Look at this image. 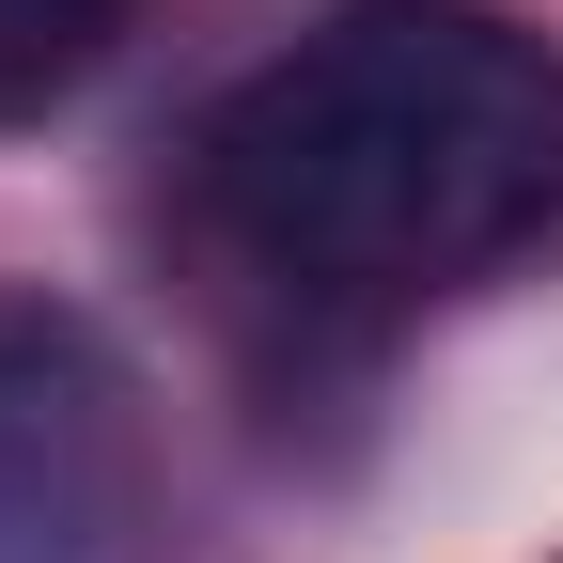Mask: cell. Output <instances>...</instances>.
Here are the masks:
<instances>
[{"mask_svg": "<svg viewBox=\"0 0 563 563\" xmlns=\"http://www.w3.org/2000/svg\"><path fill=\"white\" fill-rule=\"evenodd\" d=\"M0 563H173L157 407L47 282H0Z\"/></svg>", "mask_w": 563, "mask_h": 563, "instance_id": "cell-2", "label": "cell"}, {"mask_svg": "<svg viewBox=\"0 0 563 563\" xmlns=\"http://www.w3.org/2000/svg\"><path fill=\"white\" fill-rule=\"evenodd\" d=\"M188 188L298 313H439L563 235V47L501 0H329L203 110Z\"/></svg>", "mask_w": 563, "mask_h": 563, "instance_id": "cell-1", "label": "cell"}, {"mask_svg": "<svg viewBox=\"0 0 563 563\" xmlns=\"http://www.w3.org/2000/svg\"><path fill=\"white\" fill-rule=\"evenodd\" d=\"M125 47V0H0V125H47Z\"/></svg>", "mask_w": 563, "mask_h": 563, "instance_id": "cell-3", "label": "cell"}]
</instances>
